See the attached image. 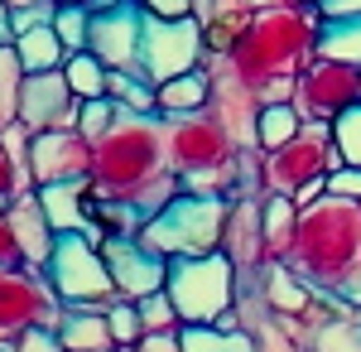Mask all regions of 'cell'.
Wrapping results in <instances>:
<instances>
[{"mask_svg":"<svg viewBox=\"0 0 361 352\" xmlns=\"http://www.w3.org/2000/svg\"><path fill=\"white\" fill-rule=\"evenodd\" d=\"M92 184L102 198L130 203L145 217L169 208L183 193V179L169 169L164 121L140 116V111H121L111 131L102 140H92Z\"/></svg>","mask_w":361,"mask_h":352,"instance_id":"obj_1","label":"cell"},{"mask_svg":"<svg viewBox=\"0 0 361 352\" xmlns=\"http://www.w3.org/2000/svg\"><path fill=\"white\" fill-rule=\"evenodd\" d=\"M289 266L323 295L357 299L361 290V203L323 193L299 213V237Z\"/></svg>","mask_w":361,"mask_h":352,"instance_id":"obj_2","label":"cell"},{"mask_svg":"<svg viewBox=\"0 0 361 352\" xmlns=\"http://www.w3.org/2000/svg\"><path fill=\"white\" fill-rule=\"evenodd\" d=\"M318 15L313 10H294V5H260L255 15H250V25L236 34V44H231V68L241 73V78L260 92L265 82L275 78H299L308 68V58H313V44H318Z\"/></svg>","mask_w":361,"mask_h":352,"instance_id":"obj_3","label":"cell"},{"mask_svg":"<svg viewBox=\"0 0 361 352\" xmlns=\"http://www.w3.org/2000/svg\"><path fill=\"white\" fill-rule=\"evenodd\" d=\"M231 213V198H207V193H178L169 208H159L154 217H145L140 242L149 251H159L164 261L178 256H207L222 251V227Z\"/></svg>","mask_w":361,"mask_h":352,"instance_id":"obj_4","label":"cell"},{"mask_svg":"<svg viewBox=\"0 0 361 352\" xmlns=\"http://www.w3.org/2000/svg\"><path fill=\"white\" fill-rule=\"evenodd\" d=\"M169 299L178 304L183 324H217L226 309L236 304L241 290V271L231 266L226 251H207V256H178L169 261Z\"/></svg>","mask_w":361,"mask_h":352,"instance_id":"obj_5","label":"cell"},{"mask_svg":"<svg viewBox=\"0 0 361 352\" xmlns=\"http://www.w3.org/2000/svg\"><path fill=\"white\" fill-rule=\"evenodd\" d=\"M337 164H342V155H337L333 126L328 121H308L289 145L260 155V179H265V193H289L294 198L308 184H323Z\"/></svg>","mask_w":361,"mask_h":352,"instance_id":"obj_6","label":"cell"},{"mask_svg":"<svg viewBox=\"0 0 361 352\" xmlns=\"http://www.w3.org/2000/svg\"><path fill=\"white\" fill-rule=\"evenodd\" d=\"M49 285L58 290L63 304H82V309H106L116 299L111 266L102 256V246L87 232H58V251L49 261Z\"/></svg>","mask_w":361,"mask_h":352,"instance_id":"obj_7","label":"cell"},{"mask_svg":"<svg viewBox=\"0 0 361 352\" xmlns=\"http://www.w3.org/2000/svg\"><path fill=\"white\" fill-rule=\"evenodd\" d=\"M164 121V150H169V169L183 179L197 169H212L241 155V145L231 140V131L222 126V116L212 107L188 111V116H159Z\"/></svg>","mask_w":361,"mask_h":352,"instance_id":"obj_8","label":"cell"},{"mask_svg":"<svg viewBox=\"0 0 361 352\" xmlns=\"http://www.w3.org/2000/svg\"><path fill=\"white\" fill-rule=\"evenodd\" d=\"M63 314H68V304L58 299L49 275L25 271V266L0 271V348H10L20 333H29V328H39V324L58 333Z\"/></svg>","mask_w":361,"mask_h":352,"instance_id":"obj_9","label":"cell"},{"mask_svg":"<svg viewBox=\"0 0 361 352\" xmlns=\"http://www.w3.org/2000/svg\"><path fill=\"white\" fill-rule=\"evenodd\" d=\"M207 58V34H202V20L188 15V20H154L145 15V44H140V73L154 82H169L178 73H193Z\"/></svg>","mask_w":361,"mask_h":352,"instance_id":"obj_10","label":"cell"},{"mask_svg":"<svg viewBox=\"0 0 361 352\" xmlns=\"http://www.w3.org/2000/svg\"><path fill=\"white\" fill-rule=\"evenodd\" d=\"M361 102V63H342V58H308L294 87V107L304 111V121H328L333 126L342 111Z\"/></svg>","mask_w":361,"mask_h":352,"instance_id":"obj_11","label":"cell"},{"mask_svg":"<svg viewBox=\"0 0 361 352\" xmlns=\"http://www.w3.org/2000/svg\"><path fill=\"white\" fill-rule=\"evenodd\" d=\"M78 92L68 87L63 68L49 73H25V97H20V126L39 131H78Z\"/></svg>","mask_w":361,"mask_h":352,"instance_id":"obj_12","label":"cell"},{"mask_svg":"<svg viewBox=\"0 0 361 352\" xmlns=\"http://www.w3.org/2000/svg\"><path fill=\"white\" fill-rule=\"evenodd\" d=\"M97 246H102V256L111 266V280H116V295L121 299H145L169 285V261L159 251H149L140 237H102Z\"/></svg>","mask_w":361,"mask_h":352,"instance_id":"obj_13","label":"cell"},{"mask_svg":"<svg viewBox=\"0 0 361 352\" xmlns=\"http://www.w3.org/2000/svg\"><path fill=\"white\" fill-rule=\"evenodd\" d=\"M140 44H145V10H140V5L92 10V34H87V49L102 58L111 73L140 68Z\"/></svg>","mask_w":361,"mask_h":352,"instance_id":"obj_14","label":"cell"},{"mask_svg":"<svg viewBox=\"0 0 361 352\" xmlns=\"http://www.w3.org/2000/svg\"><path fill=\"white\" fill-rule=\"evenodd\" d=\"M29 169L34 184H68V179H92V140L82 131H39L29 140Z\"/></svg>","mask_w":361,"mask_h":352,"instance_id":"obj_15","label":"cell"},{"mask_svg":"<svg viewBox=\"0 0 361 352\" xmlns=\"http://www.w3.org/2000/svg\"><path fill=\"white\" fill-rule=\"evenodd\" d=\"M5 217H10L15 242H20V266L44 275L49 261H54V251H58V232H54V222H49V213H44L39 189L10 198V203H5Z\"/></svg>","mask_w":361,"mask_h":352,"instance_id":"obj_16","label":"cell"},{"mask_svg":"<svg viewBox=\"0 0 361 352\" xmlns=\"http://www.w3.org/2000/svg\"><path fill=\"white\" fill-rule=\"evenodd\" d=\"M265 198V193H260ZM260 198H231V213L222 227V251L231 266L246 275L265 266V227H260Z\"/></svg>","mask_w":361,"mask_h":352,"instance_id":"obj_17","label":"cell"},{"mask_svg":"<svg viewBox=\"0 0 361 352\" xmlns=\"http://www.w3.org/2000/svg\"><path fill=\"white\" fill-rule=\"evenodd\" d=\"M39 198H44V213L54 222V232H87L102 193L92 179H68V184H44Z\"/></svg>","mask_w":361,"mask_h":352,"instance_id":"obj_18","label":"cell"},{"mask_svg":"<svg viewBox=\"0 0 361 352\" xmlns=\"http://www.w3.org/2000/svg\"><path fill=\"white\" fill-rule=\"evenodd\" d=\"M299 203L289 193H265L260 198V227H265V261H289L294 237H299Z\"/></svg>","mask_w":361,"mask_h":352,"instance_id":"obj_19","label":"cell"},{"mask_svg":"<svg viewBox=\"0 0 361 352\" xmlns=\"http://www.w3.org/2000/svg\"><path fill=\"white\" fill-rule=\"evenodd\" d=\"M260 290H265V299H270L275 314H304L308 299H313V285H308L289 261H265V266H260Z\"/></svg>","mask_w":361,"mask_h":352,"instance_id":"obj_20","label":"cell"},{"mask_svg":"<svg viewBox=\"0 0 361 352\" xmlns=\"http://www.w3.org/2000/svg\"><path fill=\"white\" fill-rule=\"evenodd\" d=\"M58 338L68 352H97V348H116L111 324H106V309H82V304H68Z\"/></svg>","mask_w":361,"mask_h":352,"instance_id":"obj_21","label":"cell"},{"mask_svg":"<svg viewBox=\"0 0 361 352\" xmlns=\"http://www.w3.org/2000/svg\"><path fill=\"white\" fill-rule=\"evenodd\" d=\"M159 92V116H188V111H202L212 102V78H207V68H193V73H178V78H169L154 87Z\"/></svg>","mask_w":361,"mask_h":352,"instance_id":"obj_22","label":"cell"},{"mask_svg":"<svg viewBox=\"0 0 361 352\" xmlns=\"http://www.w3.org/2000/svg\"><path fill=\"white\" fill-rule=\"evenodd\" d=\"M304 111L294 107V102H265L260 116H255V150L265 155V150H279V145H289V140L304 131Z\"/></svg>","mask_w":361,"mask_h":352,"instance_id":"obj_23","label":"cell"},{"mask_svg":"<svg viewBox=\"0 0 361 352\" xmlns=\"http://www.w3.org/2000/svg\"><path fill=\"white\" fill-rule=\"evenodd\" d=\"M15 54L25 63V73H49V68H63L68 63V44L58 39L54 25H39V29H25L15 39Z\"/></svg>","mask_w":361,"mask_h":352,"instance_id":"obj_24","label":"cell"},{"mask_svg":"<svg viewBox=\"0 0 361 352\" xmlns=\"http://www.w3.org/2000/svg\"><path fill=\"white\" fill-rule=\"evenodd\" d=\"M63 78L68 87L78 92V102H92V97H111V68L102 63V58L92 54V49H78V54H68L63 63Z\"/></svg>","mask_w":361,"mask_h":352,"instance_id":"obj_25","label":"cell"},{"mask_svg":"<svg viewBox=\"0 0 361 352\" xmlns=\"http://www.w3.org/2000/svg\"><path fill=\"white\" fill-rule=\"evenodd\" d=\"M178 343H183V352H255V338L246 328H217V324H183Z\"/></svg>","mask_w":361,"mask_h":352,"instance_id":"obj_26","label":"cell"},{"mask_svg":"<svg viewBox=\"0 0 361 352\" xmlns=\"http://www.w3.org/2000/svg\"><path fill=\"white\" fill-rule=\"evenodd\" d=\"M313 54L318 58H342V63H361V15L357 20H323Z\"/></svg>","mask_w":361,"mask_h":352,"instance_id":"obj_27","label":"cell"},{"mask_svg":"<svg viewBox=\"0 0 361 352\" xmlns=\"http://www.w3.org/2000/svg\"><path fill=\"white\" fill-rule=\"evenodd\" d=\"M20 97H25V63L15 44H0V131L20 121Z\"/></svg>","mask_w":361,"mask_h":352,"instance_id":"obj_28","label":"cell"},{"mask_svg":"<svg viewBox=\"0 0 361 352\" xmlns=\"http://www.w3.org/2000/svg\"><path fill=\"white\" fill-rule=\"evenodd\" d=\"M111 97L121 111H140V116H159V92H154V82L145 78L140 68H126V73H111Z\"/></svg>","mask_w":361,"mask_h":352,"instance_id":"obj_29","label":"cell"},{"mask_svg":"<svg viewBox=\"0 0 361 352\" xmlns=\"http://www.w3.org/2000/svg\"><path fill=\"white\" fill-rule=\"evenodd\" d=\"M54 29H58V39L68 44V54L87 49V34H92V5H82V0H63L58 15H54Z\"/></svg>","mask_w":361,"mask_h":352,"instance_id":"obj_30","label":"cell"},{"mask_svg":"<svg viewBox=\"0 0 361 352\" xmlns=\"http://www.w3.org/2000/svg\"><path fill=\"white\" fill-rule=\"evenodd\" d=\"M135 304H140L145 333H178V328H183V314H178V304L169 299V290H154V295L135 299Z\"/></svg>","mask_w":361,"mask_h":352,"instance_id":"obj_31","label":"cell"},{"mask_svg":"<svg viewBox=\"0 0 361 352\" xmlns=\"http://www.w3.org/2000/svg\"><path fill=\"white\" fill-rule=\"evenodd\" d=\"M106 324H111L116 348H135L140 338H145V324H140V304H135V299L116 295L111 304H106Z\"/></svg>","mask_w":361,"mask_h":352,"instance_id":"obj_32","label":"cell"},{"mask_svg":"<svg viewBox=\"0 0 361 352\" xmlns=\"http://www.w3.org/2000/svg\"><path fill=\"white\" fill-rule=\"evenodd\" d=\"M313 352H361V319H333L313 333Z\"/></svg>","mask_w":361,"mask_h":352,"instance_id":"obj_33","label":"cell"},{"mask_svg":"<svg viewBox=\"0 0 361 352\" xmlns=\"http://www.w3.org/2000/svg\"><path fill=\"white\" fill-rule=\"evenodd\" d=\"M116 116H121L116 97H92V102H82V107H78V131H82L87 140H102L116 126Z\"/></svg>","mask_w":361,"mask_h":352,"instance_id":"obj_34","label":"cell"},{"mask_svg":"<svg viewBox=\"0 0 361 352\" xmlns=\"http://www.w3.org/2000/svg\"><path fill=\"white\" fill-rule=\"evenodd\" d=\"M333 140H337L342 164H361V102L352 111H342V116L333 121Z\"/></svg>","mask_w":361,"mask_h":352,"instance_id":"obj_35","label":"cell"},{"mask_svg":"<svg viewBox=\"0 0 361 352\" xmlns=\"http://www.w3.org/2000/svg\"><path fill=\"white\" fill-rule=\"evenodd\" d=\"M328 193L361 203V164H337L333 174H328Z\"/></svg>","mask_w":361,"mask_h":352,"instance_id":"obj_36","label":"cell"},{"mask_svg":"<svg viewBox=\"0 0 361 352\" xmlns=\"http://www.w3.org/2000/svg\"><path fill=\"white\" fill-rule=\"evenodd\" d=\"M10 352H68L63 348V338H58L54 328H29V333H20L15 343H10Z\"/></svg>","mask_w":361,"mask_h":352,"instance_id":"obj_37","label":"cell"},{"mask_svg":"<svg viewBox=\"0 0 361 352\" xmlns=\"http://www.w3.org/2000/svg\"><path fill=\"white\" fill-rule=\"evenodd\" d=\"M140 10L154 15V20H188L193 15V0H140Z\"/></svg>","mask_w":361,"mask_h":352,"instance_id":"obj_38","label":"cell"},{"mask_svg":"<svg viewBox=\"0 0 361 352\" xmlns=\"http://www.w3.org/2000/svg\"><path fill=\"white\" fill-rule=\"evenodd\" d=\"M10 266H20V242L10 232V217L0 213V271H10Z\"/></svg>","mask_w":361,"mask_h":352,"instance_id":"obj_39","label":"cell"},{"mask_svg":"<svg viewBox=\"0 0 361 352\" xmlns=\"http://www.w3.org/2000/svg\"><path fill=\"white\" fill-rule=\"evenodd\" d=\"M361 0H318V20H357Z\"/></svg>","mask_w":361,"mask_h":352,"instance_id":"obj_40","label":"cell"},{"mask_svg":"<svg viewBox=\"0 0 361 352\" xmlns=\"http://www.w3.org/2000/svg\"><path fill=\"white\" fill-rule=\"evenodd\" d=\"M135 352H183V343H178V333H145Z\"/></svg>","mask_w":361,"mask_h":352,"instance_id":"obj_41","label":"cell"},{"mask_svg":"<svg viewBox=\"0 0 361 352\" xmlns=\"http://www.w3.org/2000/svg\"><path fill=\"white\" fill-rule=\"evenodd\" d=\"M15 198V164L5 155V145H0V213H5V203Z\"/></svg>","mask_w":361,"mask_h":352,"instance_id":"obj_42","label":"cell"},{"mask_svg":"<svg viewBox=\"0 0 361 352\" xmlns=\"http://www.w3.org/2000/svg\"><path fill=\"white\" fill-rule=\"evenodd\" d=\"M0 44H15V20H10V5L0 0Z\"/></svg>","mask_w":361,"mask_h":352,"instance_id":"obj_43","label":"cell"},{"mask_svg":"<svg viewBox=\"0 0 361 352\" xmlns=\"http://www.w3.org/2000/svg\"><path fill=\"white\" fill-rule=\"evenodd\" d=\"M82 5H92V10H111V5H140V0H82Z\"/></svg>","mask_w":361,"mask_h":352,"instance_id":"obj_44","label":"cell"},{"mask_svg":"<svg viewBox=\"0 0 361 352\" xmlns=\"http://www.w3.org/2000/svg\"><path fill=\"white\" fill-rule=\"evenodd\" d=\"M5 5H10V10H20V5H29V0H5Z\"/></svg>","mask_w":361,"mask_h":352,"instance_id":"obj_45","label":"cell"},{"mask_svg":"<svg viewBox=\"0 0 361 352\" xmlns=\"http://www.w3.org/2000/svg\"><path fill=\"white\" fill-rule=\"evenodd\" d=\"M97 352H121V348H97Z\"/></svg>","mask_w":361,"mask_h":352,"instance_id":"obj_46","label":"cell"},{"mask_svg":"<svg viewBox=\"0 0 361 352\" xmlns=\"http://www.w3.org/2000/svg\"><path fill=\"white\" fill-rule=\"evenodd\" d=\"M352 304H361V290H357V299H352Z\"/></svg>","mask_w":361,"mask_h":352,"instance_id":"obj_47","label":"cell"},{"mask_svg":"<svg viewBox=\"0 0 361 352\" xmlns=\"http://www.w3.org/2000/svg\"><path fill=\"white\" fill-rule=\"evenodd\" d=\"M255 5H270V0H255Z\"/></svg>","mask_w":361,"mask_h":352,"instance_id":"obj_48","label":"cell"},{"mask_svg":"<svg viewBox=\"0 0 361 352\" xmlns=\"http://www.w3.org/2000/svg\"><path fill=\"white\" fill-rule=\"evenodd\" d=\"M0 352H10V348H0Z\"/></svg>","mask_w":361,"mask_h":352,"instance_id":"obj_49","label":"cell"}]
</instances>
